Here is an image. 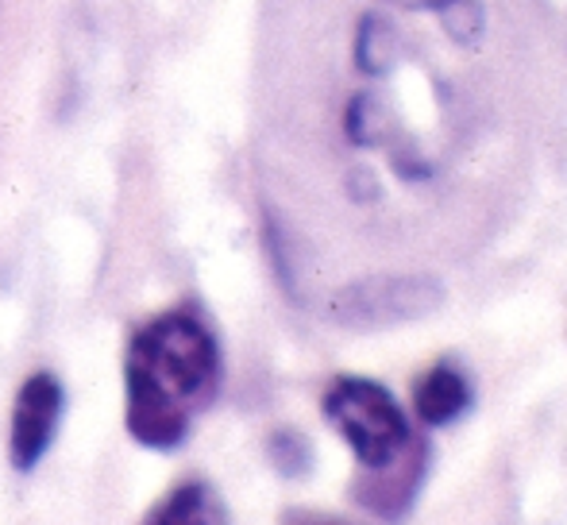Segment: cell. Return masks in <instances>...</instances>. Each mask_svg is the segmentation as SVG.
Segmentation results:
<instances>
[{
  "label": "cell",
  "instance_id": "cell-8",
  "mask_svg": "<svg viewBox=\"0 0 567 525\" xmlns=\"http://www.w3.org/2000/svg\"><path fill=\"white\" fill-rule=\"evenodd\" d=\"M444 12V28H449V35L463 39V43H471V39L483 31V8L475 4V0H449V4L441 8Z\"/></svg>",
  "mask_w": 567,
  "mask_h": 525
},
{
  "label": "cell",
  "instance_id": "cell-9",
  "mask_svg": "<svg viewBox=\"0 0 567 525\" xmlns=\"http://www.w3.org/2000/svg\"><path fill=\"white\" fill-rule=\"evenodd\" d=\"M386 47H382V23L374 16H367L363 28H359V39H355V62L367 70V74H379L386 66Z\"/></svg>",
  "mask_w": 567,
  "mask_h": 525
},
{
  "label": "cell",
  "instance_id": "cell-4",
  "mask_svg": "<svg viewBox=\"0 0 567 525\" xmlns=\"http://www.w3.org/2000/svg\"><path fill=\"white\" fill-rule=\"evenodd\" d=\"M62 402L66 394L51 371H35L31 379H23L12 405V433H8V456H12L16 472H31L47 456L54 433H59Z\"/></svg>",
  "mask_w": 567,
  "mask_h": 525
},
{
  "label": "cell",
  "instance_id": "cell-7",
  "mask_svg": "<svg viewBox=\"0 0 567 525\" xmlns=\"http://www.w3.org/2000/svg\"><path fill=\"white\" fill-rule=\"evenodd\" d=\"M270 460H275V467L282 475L298 480V475H306L309 464H313V452H309L306 436L293 433V429H282V433L270 436Z\"/></svg>",
  "mask_w": 567,
  "mask_h": 525
},
{
  "label": "cell",
  "instance_id": "cell-6",
  "mask_svg": "<svg viewBox=\"0 0 567 525\" xmlns=\"http://www.w3.org/2000/svg\"><path fill=\"white\" fill-rule=\"evenodd\" d=\"M147 525H225V506L213 495L209 483L194 480L174 487L163 503L151 511Z\"/></svg>",
  "mask_w": 567,
  "mask_h": 525
},
{
  "label": "cell",
  "instance_id": "cell-3",
  "mask_svg": "<svg viewBox=\"0 0 567 525\" xmlns=\"http://www.w3.org/2000/svg\"><path fill=\"white\" fill-rule=\"evenodd\" d=\"M444 286L429 275H374L332 294L329 313L343 329H390L441 309Z\"/></svg>",
  "mask_w": 567,
  "mask_h": 525
},
{
  "label": "cell",
  "instance_id": "cell-10",
  "mask_svg": "<svg viewBox=\"0 0 567 525\" xmlns=\"http://www.w3.org/2000/svg\"><path fill=\"white\" fill-rule=\"evenodd\" d=\"M394 8H405V12H441L449 0H386Z\"/></svg>",
  "mask_w": 567,
  "mask_h": 525
},
{
  "label": "cell",
  "instance_id": "cell-2",
  "mask_svg": "<svg viewBox=\"0 0 567 525\" xmlns=\"http://www.w3.org/2000/svg\"><path fill=\"white\" fill-rule=\"evenodd\" d=\"M324 418L340 429V436L351 444L355 460L371 472L394 464L410 444V421L398 410L390 391L374 379L343 375L324 391L321 402Z\"/></svg>",
  "mask_w": 567,
  "mask_h": 525
},
{
  "label": "cell",
  "instance_id": "cell-1",
  "mask_svg": "<svg viewBox=\"0 0 567 525\" xmlns=\"http://www.w3.org/2000/svg\"><path fill=\"white\" fill-rule=\"evenodd\" d=\"M220 348L194 313H163L132 337L124 360V425L143 449L171 452L217 398Z\"/></svg>",
  "mask_w": 567,
  "mask_h": 525
},
{
  "label": "cell",
  "instance_id": "cell-5",
  "mask_svg": "<svg viewBox=\"0 0 567 525\" xmlns=\"http://www.w3.org/2000/svg\"><path fill=\"white\" fill-rule=\"evenodd\" d=\"M471 405V383L463 379L460 368L452 363H436L413 391V410L425 425H449V421L463 418Z\"/></svg>",
  "mask_w": 567,
  "mask_h": 525
}]
</instances>
